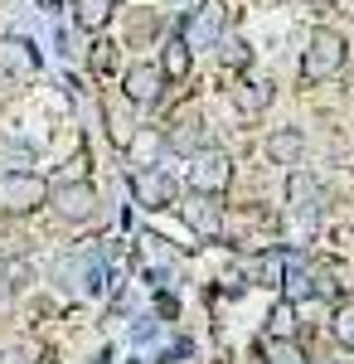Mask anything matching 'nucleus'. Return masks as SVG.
<instances>
[{"mask_svg": "<svg viewBox=\"0 0 354 364\" xmlns=\"http://www.w3.org/2000/svg\"><path fill=\"white\" fill-rule=\"evenodd\" d=\"M267 102H272V87L252 83V78H238V83H233V107H238V112L257 117L262 107H267Z\"/></svg>", "mask_w": 354, "mask_h": 364, "instance_id": "9b49d317", "label": "nucleus"}, {"mask_svg": "<svg viewBox=\"0 0 354 364\" xmlns=\"http://www.w3.org/2000/svg\"><path fill=\"white\" fill-rule=\"evenodd\" d=\"M267 364H306V355H301V345H296V340L277 336L272 345H267Z\"/></svg>", "mask_w": 354, "mask_h": 364, "instance_id": "dca6fc26", "label": "nucleus"}, {"mask_svg": "<svg viewBox=\"0 0 354 364\" xmlns=\"http://www.w3.org/2000/svg\"><path fill=\"white\" fill-rule=\"evenodd\" d=\"M326 364H335V360H326Z\"/></svg>", "mask_w": 354, "mask_h": 364, "instance_id": "4be33fe9", "label": "nucleus"}, {"mask_svg": "<svg viewBox=\"0 0 354 364\" xmlns=\"http://www.w3.org/2000/svg\"><path fill=\"white\" fill-rule=\"evenodd\" d=\"M122 92H127L136 107H151V102H161V92H165V68H161V63H136V68H127V78H122Z\"/></svg>", "mask_w": 354, "mask_h": 364, "instance_id": "0eeeda50", "label": "nucleus"}, {"mask_svg": "<svg viewBox=\"0 0 354 364\" xmlns=\"http://www.w3.org/2000/svg\"><path fill=\"white\" fill-rule=\"evenodd\" d=\"M335 336L354 350V306H340V316H335Z\"/></svg>", "mask_w": 354, "mask_h": 364, "instance_id": "aec40b11", "label": "nucleus"}, {"mask_svg": "<svg viewBox=\"0 0 354 364\" xmlns=\"http://www.w3.org/2000/svg\"><path fill=\"white\" fill-rule=\"evenodd\" d=\"M49 199V180L29 175V170H5L0 175V214L5 219H25Z\"/></svg>", "mask_w": 354, "mask_h": 364, "instance_id": "f257e3e1", "label": "nucleus"}, {"mask_svg": "<svg viewBox=\"0 0 354 364\" xmlns=\"http://www.w3.org/2000/svg\"><path fill=\"white\" fill-rule=\"evenodd\" d=\"M267 156L281 161V166H291V161L301 156V132H277V136L267 141Z\"/></svg>", "mask_w": 354, "mask_h": 364, "instance_id": "2eb2a0df", "label": "nucleus"}, {"mask_svg": "<svg viewBox=\"0 0 354 364\" xmlns=\"http://www.w3.org/2000/svg\"><path fill=\"white\" fill-rule=\"evenodd\" d=\"M185 224H190L194 233H204V238L223 233V199H218V195H204V190H194L190 204H185Z\"/></svg>", "mask_w": 354, "mask_h": 364, "instance_id": "6e6552de", "label": "nucleus"}, {"mask_svg": "<svg viewBox=\"0 0 354 364\" xmlns=\"http://www.w3.org/2000/svg\"><path fill=\"white\" fill-rule=\"evenodd\" d=\"M247 44L243 39H223V63H228V68H247Z\"/></svg>", "mask_w": 354, "mask_h": 364, "instance_id": "6ab92c4d", "label": "nucleus"}, {"mask_svg": "<svg viewBox=\"0 0 354 364\" xmlns=\"http://www.w3.org/2000/svg\"><path fill=\"white\" fill-rule=\"evenodd\" d=\"M132 190H136V199L146 204V209H170L175 204V180L165 175V170H136L132 175Z\"/></svg>", "mask_w": 354, "mask_h": 364, "instance_id": "1a4fd4ad", "label": "nucleus"}, {"mask_svg": "<svg viewBox=\"0 0 354 364\" xmlns=\"http://www.w3.org/2000/svg\"><path fill=\"white\" fill-rule=\"evenodd\" d=\"M15 277H20V267H5V262H0V296L15 291Z\"/></svg>", "mask_w": 354, "mask_h": 364, "instance_id": "412c9836", "label": "nucleus"}, {"mask_svg": "<svg viewBox=\"0 0 354 364\" xmlns=\"http://www.w3.org/2000/svg\"><path fill=\"white\" fill-rule=\"evenodd\" d=\"M228 180H233V161L223 156V151H194L190 156V185L194 190H204V195H223L228 190Z\"/></svg>", "mask_w": 354, "mask_h": 364, "instance_id": "39448f33", "label": "nucleus"}, {"mask_svg": "<svg viewBox=\"0 0 354 364\" xmlns=\"http://www.w3.org/2000/svg\"><path fill=\"white\" fill-rule=\"evenodd\" d=\"M180 39H185L190 49H214L218 39H223V5H218V0H199L190 15H185Z\"/></svg>", "mask_w": 354, "mask_h": 364, "instance_id": "20e7f679", "label": "nucleus"}, {"mask_svg": "<svg viewBox=\"0 0 354 364\" xmlns=\"http://www.w3.org/2000/svg\"><path fill=\"white\" fill-rule=\"evenodd\" d=\"M161 68H165V78H185V73H190V44H185V39H170Z\"/></svg>", "mask_w": 354, "mask_h": 364, "instance_id": "4468645a", "label": "nucleus"}, {"mask_svg": "<svg viewBox=\"0 0 354 364\" xmlns=\"http://www.w3.org/2000/svg\"><path fill=\"white\" fill-rule=\"evenodd\" d=\"M267 321H272V326H267V336H291V326H296V306H291V301H277Z\"/></svg>", "mask_w": 354, "mask_h": 364, "instance_id": "a211bd4d", "label": "nucleus"}, {"mask_svg": "<svg viewBox=\"0 0 354 364\" xmlns=\"http://www.w3.org/2000/svg\"><path fill=\"white\" fill-rule=\"evenodd\" d=\"M165 146H170V151H180V156H194V151H204V146H209V127H204L199 107H185V112L170 117Z\"/></svg>", "mask_w": 354, "mask_h": 364, "instance_id": "423d86ee", "label": "nucleus"}, {"mask_svg": "<svg viewBox=\"0 0 354 364\" xmlns=\"http://www.w3.org/2000/svg\"><path fill=\"white\" fill-rule=\"evenodd\" d=\"M112 5L117 0H73V15H78L82 29H102L112 20Z\"/></svg>", "mask_w": 354, "mask_h": 364, "instance_id": "ddd939ff", "label": "nucleus"}, {"mask_svg": "<svg viewBox=\"0 0 354 364\" xmlns=\"http://www.w3.org/2000/svg\"><path fill=\"white\" fill-rule=\"evenodd\" d=\"M0 73H10V78H34L39 73V54H34V44H25V39H5L0 44Z\"/></svg>", "mask_w": 354, "mask_h": 364, "instance_id": "9d476101", "label": "nucleus"}, {"mask_svg": "<svg viewBox=\"0 0 354 364\" xmlns=\"http://www.w3.org/2000/svg\"><path fill=\"white\" fill-rule=\"evenodd\" d=\"M247 272L262 282V287H277V282H281V257H277V252H262L257 262H247Z\"/></svg>", "mask_w": 354, "mask_h": 364, "instance_id": "f3484780", "label": "nucleus"}, {"mask_svg": "<svg viewBox=\"0 0 354 364\" xmlns=\"http://www.w3.org/2000/svg\"><path fill=\"white\" fill-rule=\"evenodd\" d=\"M291 209H296V219H316L321 214V185L306 175H291Z\"/></svg>", "mask_w": 354, "mask_h": 364, "instance_id": "f8f14e48", "label": "nucleus"}, {"mask_svg": "<svg viewBox=\"0 0 354 364\" xmlns=\"http://www.w3.org/2000/svg\"><path fill=\"white\" fill-rule=\"evenodd\" d=\"M340 63H345V39H340V34H330V29H316V34H311V44H306V58H301L306 83L335 78V73H340Z\"/></svg>", "mask_w": 354, "mask_h": 364, "instance_id": "f03ea898", "label": "nucleus"}, {"mask_svg": "<svg viewBox=\"0 0 354 364\" xmlns=\"http://www.w3.org/2000/svg\"><path fill=\"white\" fill-rule=\"evenodd\" d=\"M44 204H54L58 219L82 224V219H92V214H97V190H92L87 180H63V185H54V190H49V199H44Z\"/></svg>", "mask_w": 354, "mask_h": 364, "instance_id": "7ed1b4c3", "label": "nucleus"}]
</instances>
